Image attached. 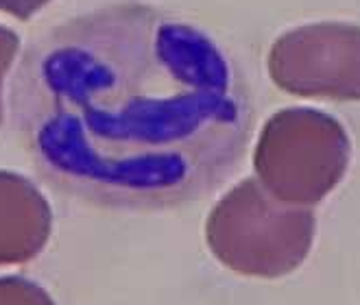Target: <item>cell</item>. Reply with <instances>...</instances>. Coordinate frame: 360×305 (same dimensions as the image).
<instances>
[{
	"label": "cell",
	"instance_id": "1",
	"mask_svg": "<svg viewBox=\"0 0 360 305\" xmlns=\"http://www.w3.org/2000/svg\"><path fill=\"white\" fill-rule=\"evenodd\" d=\"M18 105L55 172L124 201L210 188L249 134L238 68L203 31L142 5L90 13L27 55Z\"/></svg>",
	"mask_w": 360,
	"mask_h": 305
},
{
	"label": "cell",
	"instance_id": "2",
	"mask_svg": "<svg viewBox=\"0 0 360 305\" xmlns=\"http://www.w3.org/2000/svg\"><path fill=\"white\" fill-rule=\"evenodd\" d=\"M316 221L310 207L284 203L256 179L231 188L207 216L205 238L221 264L247 277L275 279L308 257Z\"/></svg>",
	"mask_w": 360,
	"mask_h": 305
},
{
	"label": "cell",
	"instance_id": "3",
	"mask_svg": "<svg viewBox=\"0 0 360 305\" xmlns=\"http://www.w3.org/2000/svg\"><path fill=\"white\" fill-rule=\"evenodd\" d=\"M349 150L341 122L316 109L292 107L264 124L253 168L275 199L310 207L343 179Z\"/></svg>",
	"mask_w": 360,
	"mask_h": 305
},
{
	"label": "cell",
	"instance_id": "4",
	"mask_svg": "<svg viewBox=\"0 0 360 305\" xmlns=\"http://www.w3.org/2000/svg\"><path fill=\"white\" fill-rule=\"evenodd\" d=\"M269 74L284 92L360 100V27L319 22L275 39Z\"/></svg>",
	"mask_w": 360,
	"mask_h": 305
},
{
	"label": "cell",
	"instance_id": "5",
	"mask_svg": "<svg viewBox=\"0 0 360 305\" xmlns=\"http://www.w3.org/2000/svg\"><path fill=\"white\" fill-rule=\"evenodd\" d=\"M53 227L49 201L27 177L0 170V266L33 259Z\"/></svg>",
	"mask_w": 360,
	"mask_h": 305
},
{
	"label": "cell",
	"instance_id": "6",
	"mask_svg": "<svg viewBox=\"0 0 360 305\" xmlns=\"http://www.w3.org/2000/svg\"><path fill=\"white\" fill-rule=\"evenodd\" d=\"M0 305H55L51 294L25 277H0Z\"/></svg>",
	"mask_w": 360,
	"mask_h": 305
},
{
	"label": "cell",
	"instance_id": "7",
	"mask_svg": "<svg viewBox=\"0 0 360 305\" xmlns=\"http://www.w3.org/2000/svg\"><path fill=\"white\" fill-rule=\"evenodd\" d=\"M18 48H20L18 35L5 27H0V118H3V81L11 68L13 57L18 55Z\"/></svg>",
	"mask_w": 360,
	"mask_h": 305
},
{
	"label": "cell",
	"instance_id": "8",
	"mask_svg": "<svg viewBox=\"0 0 360 305\" xmlns=\"http://www.w3.org/2000/svg\"><path fill=\"white\" fill-rule=\"evenodd\" d=\"M51 0H0V11L11 13L20 20H29Z\"/></svg>",
	"mask_w": 360,
	"mask_h": 305
}]
</instances>
